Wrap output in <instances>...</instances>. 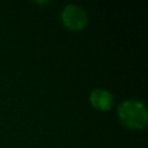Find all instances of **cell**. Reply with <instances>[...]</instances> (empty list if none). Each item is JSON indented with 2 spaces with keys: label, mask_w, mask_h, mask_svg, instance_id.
Here are the masks:
<instances>
[{
  "label": "cell",
  "mask_w": 148,
  "mask_h": 148,
  "mask_svg": "<svg viewBox=\"0 0 148 148\" xmlns=\"http://www.w3.org/2000/svg\"><path fill=\"white\" fill-rule=\"evenodd\" d=\"M60 20L67 29L79 31L86 27L88 22V14L82 6L77 3H68L62 8Z\"/></svg>",
  "instance_id": "obj_2"
},
{
  "label": "cell",
  "mask_w": 148,
  "mask_h": 148,
  "mask_svg": "<svg viewBox=\"0 0 148 148\" xmlns=\"http://www.w3.org/2000/svg\"><path fill=\"white\" fill-rule=\"evenodd\" d=\"M89 102L95 109L106 111L113 105V96L109 90L104 88H96L90 91Z\"/></svg>",
  "instance_id": "obj_3"
},
{
  "label": "cell",
  "mask_w": 148,
  "mask_h": 148,
  "mask_svg": "<svg viewBox=\"0 0 148 148\" xmlns=\"http://www.w3.org/2000/svg\"><path fill=\"white\" fill-rule=\"evenodd\" d=\"M117 114L121 124L132 130H142L148 121L146 105L135 98H127L123 101L117 109Z\"/></svg>",
  "instance_id": "obj_1"
}]
</instances>
